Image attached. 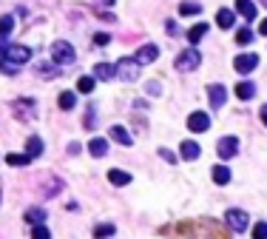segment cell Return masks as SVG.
Wrapping results in <instances>:
<instances>
[{"label": "cell", "instance_id": "obj_7", "mask_svg": "<svg viewBox=\"0 0 267 239\" xmlns=\"http://www.w3.org/2000/svg\"><path fill=\"white\" fill-rule=\"evenodd\" d=\"M159 57V48H157V43H145V46H140L137 48V54H134V60L140 66H148V63H154Z\"/></svg>", "mask_w": 267, "mask_h": 239}, {"label": "cell", "instance_id": "obj_40", "mask_svg": "<svg viewBox=\"0 0 267 239\" xmlns=\"http://www.w3.org/2000/svg\"><path fill=\"white\" fill-rule=\"evenodd\" d=\"M100 3H108V6H114V3H117V0H100Z\"/></svg>", "mask_w": 267, "mask_h": 239}, {"label": "cell", "instance_id": "obj_14", "mask_svg": "<svg viewBox=\"0 0 267 239\" xmlns=\"http://www.w3.org/2000/svg\"><path fill=\"white\" fill-rule=\"evenodd\" d=\"M15 114L20 119H32V114H34V100H17V105H15Z\"/></svg>", "mask_w": 267, "mask_h": 239}, {"label": "cell", "instance_id": "obj_17", "mask_svg": "<svg viewBox=\"0 0 267 239\" xmlns=\"http://www.w3.org/2000/svg\"><path fill=\"white\" fill-rule=\"evenodd\" d=\"M111 140H114V143H119V145H134V137L128 134L122 126H111Z\"/></svg>", "mask_w": 267, "mask_h": 239}, {"label": "cell", "instance_id": "obj_12", "mask_svg": "<svg viewBox=\"0 0 267 239\" xmlns=\"http://www.w3.org/2000/svg\"><path fill=\"white\" fill-rule=\"evenodd\" d=\"M12 29H15V17L3 15V17H0V51L6 48V37L12 34Z\"/></svg>", "mask_w": 267, "mask_h": 239}, {"label": "cell", "instance_id": "obj_24", "mask_svg": "<svg viewBox=\"0 0 267 239\" xmlns=\"http://www.w3.org/2000/svg\"><path fill=\"white\" fill-rule=\"evenodd\" d=\"M208 29H211V26H208V23H196V26H193V29H190V32H188V40H190V43H193V46H196L199 40H202L205 34H208Z\"/></svg>", "mask_w": 267, "mask_h": 239}, {"label": "cell", "instance_id": "obj_34", "mask_svg": "<svg viewBox=\"0 0 267 239\" xmlns=\"http://www.w3.org/2000/svg\"><path fill=\"white\" fill-rule=\"evenodd\" d=\"M159 157L165 159V162H176V154H173V151H168V148H159Z\"/></svg>", "mask_w": 267, "mask_h": 239}, {"label": "cell", "instance_id": "obj_35", "mask_svg": "<svg viewBox=\"0 0 267 239\" xmlns=\"http://www.w3.org/2000/svg\"><path fill=\"white\" fill-rule=\"evenodd\" d=\"M94 43H97V46H108V43H111V34H97Z\"/></svg>", "mask_w": 267, "mask_h": 239}, {"label": "cell", "instance_id": "obj_10", "mask_svg": "<svg viewBox=\"0 0 267 239\" xmlns=\"http://www.w3.org/2000/svg\"><path fill=\"white\" fill-rule=\"evenodd\" d=\"M256 66H259V57H256V54H239V57L233 60V69H236L239 74H250Z\"/></svg>", "mask_w": 267, "mask_h": 239}, {"label": "cell", "instance_id": "obj_22", "mask_svg": "<svg viewBox=\"0 0 267 239\" xmlns=\"http://www.w3.org/2000/svg\"><path fill=\"white\" fill-rule=\"evenodd\" d=\"M88 154H91V157H105V154H108V143L100 140V137L91 140V143H88Z\"/></svg>", "mask_w": 267, "mask_h": 239}, {"label": "cell", "instance_id": "obj_9", "mask_svg": "<svg viewBox=\"0 0 267 239\" xmlns=\"http://www.w3.org/2000/svg\"><path fill=\"white\" fill-rule=\"evenodd\" d=\"M225 222H228L233 231H247V222H250V219H247V214H244V211L230 208L228 214H225Z\"/></svg>", "mask_w": 267, "mask_h": 239}, {"label": "cell", "instance_id": "obj_32", "mask_svg": "<svg viewBox=\"0 0 267 239\" xmlns=\"http://www.w3.org/2000/svg\"><path fill=\"white\" fill-rule=\"evenodd\" d=\"M253 239H267V222H256V225H253Z\"/></svg>", "mask_w": 267, "mask_h": 239}, {"label": "cell", "instance_id": "obj_33", "mask_svg": "<svg viewBox=\"0 0 267 239\" xmlns=\"http://www.w3.org/2000/svg\"><path fill=\"white\" fill-rule=\"evenodd\" d=\"M37 74H46V77H54V74H57V66H43V63H40V66H37Z\"/></svg>", "mask_w": 267, "mask_h": 239}, {"label": "cell", "instance_id": "obj_15", "mask_svg": "<svg viewBox=\"0 0 267 239\" xmlns=\"http://www.w3.org/2000/svg\"><path fill=\"white\" fill-rule=\"evenodd\" d=\"M91 77L94 80H111V77H117V69H114L111 63H97Z\"/></svg>", "mask_w": 267, "mask_h": 239}, {"label": "cell", "instance_id": "obj_11", "mask_svg": "<svg viewBox=\"0 0 267 239\" xmlns=\"http://www.w3.org/2000/svg\"><path fill=\"white\" fill-rule=\"evenodd\" d=\"M236 15H242L244 20L250 23V20H256L259 12H256V3H253V0H236Z\"/></svg>", "mask_w": 267, "mask_h": 239}, {"label": "cell", "instance_id": "obj_1", "mask_svg": "<svg viewBox=\"0 0 267 239\" xmlns=\"http://www.w3.org/2000/svg\"><path fill=\"white\" fill-rule=\"evenodd\" d=\"M51 60H54V66H71L74 60H77V51H74L71 43L57 40L54 46H51Z\"/></svg>", "mask_w": 267, "mask_h": 239}, {"label": "cell", "instance_id": "obj_25", "mask_svg": "<svg viewBox=\"0 0 267 239\" xmlns=\"http://www.w3.org/2000/svg\"><path fill=\"white\" fill-rule=\"evenodd\" d=\"M202 12V6L199 3H179V17H193Z\"/></svg>", "mask_w": 267, "mask_h": 239}, {"label": "cell", "instance_id": "obj_28", "mask_svg": "<svg viewBox=\"0 0 267 239\" xmlns=\"http://www.w3.org/2000/svg\"><path fill=\"white\" fill-rule=\"evenodd\" d=\"M43 219H46V214H43L40 208H29V211H26V222H32V225H43Z\"/></svg>", "mask_w": 267, "mask_h": 239}, {"label": "cell", "instance_id": "obj_6", "mask_svg": "<svg viewBox=\"0 0 267 239\" xmlns=\"http://www.w3.org/2000/svg\"><path fill=\"white\" fill-rule=\"evenodd\" d=\"M216 154H219L222 159H230L239 154V140L236 137H222L219 143H216Z\"/></svg>", "mask_w": 267, "mask_h": 239}, {"label": "cell", "instance_id": "obj_5", "mask_svg": "<svg viewBox=\"0 0 267 239\" xmlns=\"http://www.w3.org/2000/svg\"><path fill=\"white\" fill-rule=\"evenodd\" d=\"M188 128L193 131V134H202V131H208L211 128V114L208 111H193L188 117Z\"/></svg>", "mask_w": 267, "mask_h": 239}, {"label": "cell", "instance_id": "obj_30", "mask_svg": "<svg viewBox=\"0 0 267 239\" xmlns=\"http://www.w3.org/2000/svg\"><path fill=\"white\" fill-rule=\"evenodd\" d=\"M6 162L17 168V165H29V162H32V157H29V154H9Z\"/></svg>", "mask_w": 267, "mask_h": 239}, {"label": "cell", "instance_id": "obj_18", "mask_svg": "<svg viewBox=\"0 0 267 239\" xmlns=\"http://www.w3.org/2000/svg\"><path fill=\"white\" fill-rule=\"evenodd\" d=\"M211 176L216 185H228L230 183V168L228 165H213L211 168Z\"/></svg>", "mask_w": 267, "mask_h": 239}, {"label": "cell", "instance_id": "obj_36", "mask_svg": "<svg viewBox=\"0 0 267 239\" xmlns=\"http://www.w3.org/2000/svg\"><path fill=\"white\" fill-rule=\"evenodd\" d=\"M86 128H94V111H86Z\"/></svg>", "mask_w": 267, "mask_h": 239}, {"label": "cell", "instance_id": "obj_31", "mask_svg": "<svg viewBox=\"0 0 267 239\" xmlns=\"http://www.w3.org/2000/svg\"><path fill=\"white\" fill-rule=\"evenodd\" d=\"M32 239H51V233H48V228H46V225H34Z\"/></svg>", "mask_w": 267, "mask_h": 239}, {"label": "cell", "instance_id": "obj_8", "mask_svg": "<svg viewBox=\"0 0 267 239\" xmlns=\"http://www.w3.org/2000/svg\"><path fill=\"white\" fill-rule=\"evenodd\" d=\"M208 100H211L213 108H222V105L228 103V88L222 86V83H211L208 86Z\"/></svg>", "mask_w": 267, "mask_h": 239}, {"label": "cell", "instance_id": "obj_2", "mask_svg": "<svg viewBox=\"0 0 267 239\" xmlns=\"http://www.w3.org/2000/svg\"><path fill=\"white\" fill-rule=\"evenodd\" d=\"M199 63H202V54H199L196 48H185L176 57V72H193Z\"/></svg>", "mask_w": 267, "mask_h": 239}, {"label": "cell", "instance_id": "obj_21", "mask_svg": "<svg viewBox=\"0 0 267 239\" xmlns=\"http://www.w3.org/2000/svg\"><path fill=\"white\" fill-rule=\"evenodd\" d=\"M253 94H256V86H253L250 80H242V83L236 86V97H239V100H250Z\"/></svg>", "mask_w": 267, "mask_h": 239}, {"label": "cell", "instance_id": "obj_19", "mask_svg": "<svg viewBox=\"0 0 267 239\" xmlns=\"http://www.w3.org/2000/svg\"><path fill=\"white\" fill-rule=\"evenodd\" d=\"M179 154H182L185 159H196L199 154H202V148H199V145L193 143V140H185V143L179 145Z\"/></svg>", "mask_w": 267, "mask_h": 239}, {"label": "cell", "instance_id": "obj_26", "mask_svg": "<svg viewBox=\"0 0 267 239\" xmlns=\"http://www.w3.org/2000/svg\"><path fill=\"white\" fill-rule=\"evenodd\" d=\"M114 231H117V228H114L111 222L97 225V228H94V239H108V236H114Z\"/></svg>", "mask_w": 267, "mask_h": 239}, {"label": "cell", "instance_id": "obj_3", "mask_svg": "<svg viewBox=\"0 0 267 239\" xmlns=\"http://www.w3.org/2000/svg\"><path fill=\"white\" fill-rule=\"evenodd\" d=\"M114 69H117L119 80H140V63H137L134 57H122Z\"/></svg>", "mask_w": 267, "mask_h": 239}, {"label": "cell", "instance_id": "obj_29", "mask_svg": "<svg viewBox=\"0 0 267 239\" xmlns=\"http://www.w3.org/2000/svg\"><path fill=\"white\" fill-rule=\"evenodd\" d=\"M94 86H97V80L94 77H80V83H77V91H83V94H91L94 91Z\"/></svg>", "mask_w": 267, "mask_h": 239}, {"label": "cell", "instance_id": "obj_13", "mask_svg": "<svg viewBox=\"0 0 267 239\" xmlns=\"http://www.w3.org/2000/svg\"><path fill=\"white\" fill-rule=\"evenodd\" d=\"M108 183L117 185V188H122V185L131 183V174H128V171H122V168H111V171H108Z\"/></svg>", "mask_w": 267, "mask_h": 239}, {"label": "cell", "instance_id": "obj_37", "mask_svg": "<svg viewBox=\"0 0 267 239\" xmlns=\"http://www.w3.org/2000/svg\"><path fill=\"white\" fill-rule=\"evenodd\" d=\"M148 91H151V94H159L162 88H159V83H148Z\"/></svg>", "mask_w": 267, "mask_h": 239}, {"label": "cell", "instance_id": "obj_38", "mask_svg": "<svg viewBox=\"0 0 267 239\" xmlns=\"http://www.w3.org/2000/svg\"><path fill=\"white\" fill-rule=\"evenodd\" d=\"M259 117H261V123L267 126V105H261V111H259Z\"/></svg>", "mask_w": 267, "mask_h": 239}, {"label": "cell", "instance_id": "obj_23", "mask_svg": "<svg viewBox=\"0 0 267 239\" xmlns=\"http://www.w3.org/2000/svg\"><path fill=\"white\" fill-rule=\"evenodd\" d=\"M57 105H60L63 111H71V108L77 105V94H74V91H63V94L57 97Z\"/></svg>", "mask_w": 267, "mask_h": 239}, {"label": "cell", "instance_id": "obj_39", "mask_svg": "<svg viewBox=\"0 0 267 239\" xmlns=\"http://www.w3.org/2000/svg\"><path fill=\"white\" fill-rule=\"evenodd\" d=\"M259 34H267V17H264V20L259 23Z\"/></svg>", "mask_w": 267, "mask_h": 239}, {"label": "cell", "instance_id": "obj_41", "mask_svg": "<svg viewBox=\"0 0 267 239\" xmlns=\"http://www.w3.org/2000/svg\"><path fill=\"white\" fill-rule=\"evenodd\" d=\"M261 3H267V0H261Z\"/></svg>", "mask_w": 267, "mask_h": 239}, {"label": "cell", "instance_id": "obj_20", "mask_svg": "<svg viewBox=\"0 0 267 239\" xmlns=\"http://www.w3.org/2000/svg\"><path fill=\"white\" fill-rule=\"evenodd\" d=\"M26 154H29V157H40V154H43V140H40L37 134L34 137H29V140H26Z\"/></svg>", "mask_w": 267, "mask_h": 239}, {"label": "cell", "instance_id": "obj_4", "mask_svg": "<svg viewBox=\"0 0 267 239\" xmlns=\"http://www.w3.org/2000/svg\"><path fill=\"white\" fill-rule=\"evenodd\" d=\"M0 54L6 57V60H9L12 66H23V63H29V57H32V51H29L26 46H6L3 51H0Z\"/></svg>", "mask_w": 267, "mask_h": 239}, {"label": "cell", "instance_id": "obj_16", "mask_svg": "<svg viewBox=\"0 0 267 239\" xmlns=\"http://www.w3.org/2000/svg\"><path fill=\"white\" fill-rule=\"evenodd\" d=\"M233 23H236V12H233V9H219V12H216V26L230 29Z\"/></svg>", "mask_w": 267, "mask_h": 239}, {"label": "cell", "instance_id": "obj_27", "mask_svg": "<svg viewBox=\"0 0 267 239\" xmlns=\"http://www.w3.org/2000/svg\"><path fill=\"white\" fill-rule=\"evenodd\" d=\"M253 37H256V34H253L250 29H247V26L236 32V43H239V46H250V43H253Z\"/></svg>", "mask_w": 267, "mask_h": 239}]
</instances>
